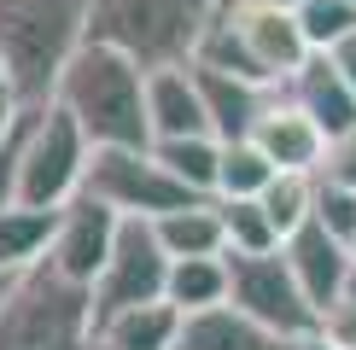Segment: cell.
<instances>
[{"mask_svg":"<svg viewBox=\"0 0 356 350\" xmlns=\"http://www.w3.org/2000/svg\"><path fill=\"white\" fill-rule=\"evenodd\" d=\"M175 344H181V310L170 298L129 303V310L94 321V350H175Z\"/></svg>","mask_w":356,"mask_h":350,"instance_id":"obj_17","label":"cell"},{"mask_svg":"<svg viewBox=\"0 0 356 350\" xmlns=\"http://www.w3.org/2000/svg\"><path fill=\"white\" fill-rule=\"evenodd\" d=\"M263 6H286V12H298V6H304V0H263Z\"/></svg>","mask_w":356,"mask_h":350,"instance_id":"obj_35","label":"cell"},{"mask_svg":"<svg viewBox=\"0 0 356 350\" xmlns=\"http://www.w3.org/2000/svg\"><path fill=\"white\" fill-rule=\"evenodd\" d=\"M146 117H152V140H164V135H216L211 111H204V94H199V76H193V58L187 65L146 70Z\"/></svg>","mask_w":356,"mask_h":350,"instance_id":"obj_13","label":"cell"},{"mask_svg":"<svg viewBox=\"0 0 356 350\" xmlns=\"http://www.w3.org/2000/svg\"><path fill=\"white\" fill-rule=\"evenodd\" d=\"M280 88H286V94L298 99V106L316 117L321 128H327V140L345 135V128L356 123V88L345 82V70L333 65V53H309Z\"/></svg>","mask_w":356,"mask_h":350,"instance_id":"obj_15","label":"cell"},{"mask_svg":"<svg viewBox=\"0 0 356 350\" xmlns=\"http://www.w3.org/2000/svg\"><path fill=\"white\" fill-rule=\"evenodd\" d=\"M321 175H333V181H350V187H356V123L345 128V135L327 140V164H321Z\"/></svg>","mask_w":356,"mask_h":350,"instance_id":"obj_28","label":"cell"},{"mask_svg":"<svg viewBox=\"0 0 356 350\" xmlns=\"http://www.w3.org/2000/svg\"><path fill=\"white\" fill-rule=\"evenodd\" d=\"M222 0H88V35L123 47L146 70L187 65L204 29L216 24Z\"/></svg>","mask_w":356,"mask_h":350,"instance_id":"obj_4","label":"cell"},{"mask_svg":"<svg viewBox=\"0 0 356 350\" xmlns=\"http://www.w3.org/2000/svg\"><path fill=\"white\" fill-rule=\"evenodd\" d=\"M82 193L106 199L117 216H164V210H175V204L199 199L193 187H181L152 158V146H94V152H88Z\"/></svg>","mask_w":356,"mask_h":350,"instance_id":"obj_6","label":"cell"},{"mask_svg":"<svg viewBox=\"0 0 356 350\" xmlns=\"http://www.w3.org/2000/svg\"><path fill=\"white\" fill-rule=\"evenodd\" d=\"M88 152H94V140L82 135V123L58 99L35 106L24 123V146H18V199L24 204H65L70 193H82Z\"/></svg>","mask_w":356,"mask_h":350,"instance_id":"obj_5","label":"cell"},{"mask_svg":"<svg viewBox=\"0 0 356 350\" xmlns=\"http://www.w3.org/2000/svg\"><path fill=\"white\" fill-rule=\"evenodd\" d=\"M286 262H292V274H298V286L309 292V303L316 310H327V303L345 292V281H350V262H356V245L350 240H339L333 228H321L316 216L298 228V233H286Z\"/></svg>","mask_w":356,"mask_h":350,"instance_id":"obj_12","label":"cell"},{"mask_svg":"<svg viewBox=\"0 0 356 350\" xmlns=\"http://www.w3.org/2000/svg\"><path fill=\"white\" fill-rule=\"evenodd\" d=\"M88 41V0H0V65L29 111L53 106L70 53Z\"/></svg>","mask_w":356,"mask_h":350,"instance_id":"obj_2","label":"cell"},{"mask_svg":"<svg viewBox=\"0 0 356 350\" xmlns=\"http://www.w3.org/2000/svg\"><path fill=\"white\" fill-rule=\"evenodd\" d=\"M251 140L263 146V152L275 158V169H304V175H321L327 164V128L309 117L298 99L286 94V88H275L263 117L251 123Z\"/></svg>","mask_w":356,"mask_h":350,"instance_id":"obj_10","label":"cell"},{"mask_svg":"<svg viewBox=\"0 0 356 350\" xmlns=\"http://www.w3.org/2000/svg\"><path fill=\"white\" fill-rule=\"evenodd\" d=\"M0 82H6V65H0Z\"/></svg>","mask_w":356,"mask_h":350,"instance_id":"obj_36","label":"cell"},{"mask_svg":"<svg viewBox=\"0 0 356 350\" xmlns=\"http://www.w3.org/2000/svg\"><path fill=\"white\" fill-rule=\"evenodd\" d=\"M88 350H94V344H88Z\"/></svg>","mask_w":356,"mask_h":350,"instance_id":"obj_37","label":"cell"},{"mask_svg":"<svg viewBox=\"0 0 356 350\" xmlns=\"http://www.w3.org/2000/svg\"><path fill=\"white\" fill-rule=\"evenodd\" d=\"M298 339L263 327L257 315H245L240 303H211V310H193L181 315V344L175 350H292Z\"/></svg>","mask_w":356,"mask_h":350,"instance_id":"obj_14","label":"cell"},{"mask_svg":"<svg viewBox=\"0 0 356 350\" xmlns=\"http://www.w3.org/2000/svg\"><path fill=\"white\" fill-rule=\"evenodd\" d=\"M275 158L263 152L251 135H234L222 140V175H216V199H257L263 187L275 181Z\"/></svg>","mask_w":356,"mask_h":350,"instance_id":"obj_22","label":"cell"},{"mask_svg":"<svg viewBox=\"0 0 356 350\" xmlns=\"http://www.w3.org/2000/svg\"><path fill=\"white\" fill-rule=\"evenodd\" d=\"M222 204V228H228V251H280V228L269 222L263 199H216Z\"/></svg>","mask_w":356,"mask_h":350,"instance_id":"obj_24","label":"cell"},{"mask_svg":"<svg viewBox=\"0 0 356 350\" xmlns=\"http://www.w3.org/2000/svg\"><path fill=\"white\" fill-rule=\"evenodd\" d=\"M333 65L345 70V82L356 88V35H345V41H339V47H333Z\"/></svg>","mask_w":356,"mask_h":350,"instance_id":"obj_31","label":"cell"},{"mask_svg":"<svg viewBox=\"0 0 356 350\" xmlns=\"http://www.w3.org/2000/svg\"><path fill=\"white\" fill-rule=\"evenodd\" d=\"M158 240H164L170 257H211V251H228V228H222V204L216 199H187L175 210L152 216Z\"/></svg>","mask_w":356,"mask_h":350,"instance_id":"obj_19","label":"cell"},{"mask_svg":"<svg viewBox=\"0 0 356 350\" xmlns=\"http://www.w3.org/2000/svg\"><path fill=\"white\" fill-rule=\"evenodd\" d=\"M193 76H199L204 111H211V128L222 140L251 135V123L263 117V106H269V94H275V88L245 82V76H234V70H222V65H204V58H193Z\"/></svg>","mask_w":356,"mask_h":350,"instance_id":"obj_16","label":"cell"},{"mask_svg":"<svg viewBox=\"0 0 356 350\" xmlns=\"http://www.w3.org/2000/svg\"><path fill=\"white\" fill-rule=\"evenodd\" d=\"M24 99H18V88H12V82H0V140H12V135H18V128H24Z\"/></svg>","mask_w":356,"mask_h":350,"instance_id":"obj_30","label":"cell"},{"mask_svg":"<svg viewBox=\"0 0 356 350\" xmlns=\"http://www.w3.org/2000/svg\"><path fill=\"white\" fill-rule=\"evenodd\" d=\"M316 222L333 228L339 240L356 245V187L333 181V175H316Z\"/></svg>","mask_w":356,"mask_h":350,"instance_id":"obj_26","label":"cell"},{"mask_svg":"<svg viewBox=\"0 0 356 350\" xmlns=\"http://www.w3.org/2000/svg\"><path fill=\"white\" fill-rule=\"evenodd\" d=\"M117 228H123V216H117L106 199L70 193L65 204H58V228H53L47 262L58 274H70V281L94 286L99 269H106V257H111V245H117Z\"/></svg>","mask_w":356,"mask_h":350,"instance_id":"obj_9","label":"cell"},{"mask_svg":"<svg viewBox=\"0 0 356 350\" xmlns=\"http://www.w3.org/2000/svg\"><path fill=\"white\" fill-rule=\"evenodd\" d=\"M292 350H339V344H327V339H321V333H309V339H298Z\"/></svg>","mask_w":356,"mask_h":350,"instance_id":"obj_32","label":"cell"},{"mask_svg":"<svg viewBox=\"0 0 356 350\" xmlns=\"http://www.w3.org/2000/svg\"><path fill=\"white\" fill-rule=\"evenodd\" d=\"M339 298H350V303H356V262H350V281H345V292H339Z\"/></svg>","mask_w":356,"mask_h":350,"instance_id":"obj_34","label":"cell"},{"mask_svg":"<svg viewBox=\"0 0 356 350\" xmlns=\"http://www.w3.org/2000/svg\"><path fill=\"white\" fill-rule=\"evenodd\" d=\"M58 106L82 123L94 146H152V117H146V65L129 58L111 41L88 35L70 53L58 76Z\"/></svg>","mask_w":356,"mask_h":350,"instance_id":"obj_1","label":"cell"},{"mask_svg":"<svg viewBox=\"0 0 356 350\" xmlns=\"http://www.w3.org/2000/svg\"><path fill=\"white\" fill-rule=\"evenodd\" d=\"M257 199H263V210H269V222L280 228V245H286V233H298L309 216H316V175H304V169H280Z\"/></svg>","mask_w":356,"mask_h":350,"instance_id":"obj_23","label":"cell"},{"mask_svg":"<svg viewBox=\"0 0 356 350\" xmlns=\"http://www.w3.org/2000/svg\"><path fill=\"white\" fill-rule=\"evenodd\" d=\"M53 228H58V204H0V269H35L53 251Z\"/></svg>","mask_w":356,"mask_h":350,"instance_id":"obj_18","label":"cell"},{"mask_svg":"<svg viewBox=\"0 0 356 350\" xmlns=\"http://www.w3.org/2000/svg\"><path fill=\"white\" fill-rule=\"evenodd\" d=\"M18 274H24V269H18ZM18 274H12V269H0V298L12 292V281H18Z\"/></svg>","mask_w":356,"mask_h":350,"instance_id":"obj_33","label":"cell"},{"mask_svg":"<svg viewBox=\"0 0 356 350\" xmlns=\"http://www.w3.org/2000/svg\"><path fill=\"white\" fill-rule=\"evenodd\" d=\"M228 269H234L228 298L240 303L245 315H257L263 327L286 333V339H309V333L321 327V310L309 303V292L298 286L286 251H257V257L228 251Z\"/></svg>","mask_w":356,"mask_h":350,"instance_id":"obj_7","label":"cell"},{"mask_svg":"<svg viewBox=\"0 0 356 350\" xmlns=\"http://www.w3.org/2000/svg\"><path fill=\"white\" fill-rule=\"evenodd\" d=\"M228 286H234L228 251H211V257H170L164 298H170L181 315H193V310H211V303H228Z\"/></svg>","mask_w":356,"mask_h":350,"instance_id":"obj_20","label":"cell"},{"mask_svg":"<svg viewBox=\"0 0 356 350\" xmlns=\"http://www.w3.org/2000/svg\"><path fill=\"white\" fill-rule=\"evenodd\" d=\"M321 339L327 344H339V350H356V303L350 298H333L327 310H321Z\"/></svg>","mask_w":356,"mask_h":350,"instance_id":"obj_27","label":"cell"},{"mask_svg":"<svg viewBox=\"0 0 356 350\" xmlns=\"http://www.w3.org/2000/svg\"><path fill=\"white\" fill-rule=\"evenodd\" d=\"M298 24H304V35H309L316 53H333L345 35H356V0H304Z\"/></svg>","mask_w":356,"mask_h":350,"instance_id":"obj_25","label":"cell"},{"mask_svg":"<svg viewBox=\"0 0 356 350\" xmlns=\"http://www.w3.org/2000/svg\"><path fill=\"white\" fill-rule=\"evenodd\" d=\"M94 344V286L53 262L24 269L0 298V350H88Z\"/></svg>","mask_w":356,"mask_h":350,"instance_id":"obj_3","label":"cell"},{"mask_svg":"<svg viewBox=\"0 0 356 350\" xmlns=\"http://www.w3.org/2000/svg\"><path fill=\"white\" fill-rule=\"evenodd\" d=\"M234 24H240V35H245L251 58L269 70V82H275V88L286 82L309 53H316V47H309V35H304V24H298V12H286V6L234 0Z\"/></svg>","mask_w":356,"mask_h":350,"instance_id":"obj_11","label":"cell"},{"mask_svg":"<svg viewBox=\"0 0 356 350\" xmlns=\"http://www.w3.org/2000/svg\"><path fill=\"white\" fill-rule=\"evenodd\" d=\"M24 123H29V111H24ZM18 146H24V128L12 140H0V204L18 199Z\"/></svg>","mask_w":356,"mask_h":350,"instance_id":"obj_29","label":"cell"},{"mask_svg":"<svg viewBox=\"0 0 356 350\" xmlns=\"http://www.w3.org/2000/svg\"><path fill=\"white\" fill-rule=\"evenodd\" d=\"M152 158H158V164H164L181 187H193L199 199H216L222 135H164V140H152Z\"/></svg>","mask_w":356,"mask_h":350,"instance_id":"obj_21","label":"cell"},{"mask_svg":"<svg viewBox=\"0 0 356 350\" xmlns=\"http://www.w3.org/2000/svg\"><path fill=\"white\" fill-rule=\"evenodd\" d=\"M164 281H170V251H164V240H158L152 216H123L117 245H111L106 269H99V281H94V321L129 310V303L164 298Z\"/></svg>","mask_w":356,"mask_h":350,"instance_id":"obj_8","label":"cell"}]
</instances>
